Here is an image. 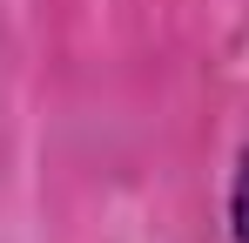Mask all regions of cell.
<instances>
[{"instance_id": "obj_1", "label": "cell", "mask_w": 249, "mask_h": 243, "mask_svg": "<svg viewBox=\"0 0 249 243\" xmlns=\"http://www.w3.org/2000/svg\"><path fill=\"white\" fill-rule=\"evenodd\" d=\"M236 237L249 243V156H243V176H236Z\"/></svg>"}]
</instances>
